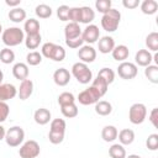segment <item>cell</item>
Segmentation results:
<instances>
[{"instance_id": "obj_1", "label": "cell", "mask_w": 158, "mask_h": 158, "mask_svg": "<svg viewBox=\"0 0 158 158\" xmlns=\"http://www.w3.org/2000/svg\"><path fill=\"white\" fill-rule=\"evenodd\" d=\"M1 40L4 42L5 46L10 47H15L21 44L25 41V32L23 30H21L20 27H9L6 30L2 31L1 33Z\"/></svg>"}, {"instance_id": "obj_2", "label": "cell", "mask_w": 158, "mask_h": 158, "mask_svg": "<svg viewBox=\"0 0 158 158\" xmlns=\"http://www.w3.org/2000/svg\"><path fill=\"white\" fill-rule=\"evenodd\" d=\"M41 54L42 57H46L54 62H62L65 58V49L62 46L56 44L53 42H46L42 44Z\"/></svg>"}, {"instance_id": "obj_3", "label": "cell", "mask_w": 158, "mask_h": 158, "mask_svg": "<svg viewBox=\"0 0 158 158\" xmlns=\"http://www.w3.org/2000/svg\"><path fill=\"white\" fill-rule=\"evenodd\" d=\"M121 21V12L116 9H110L101 17V27L106 32H115Z\"/></svg>"}, {"instance_id": "obj_4", "label": "cell", "mask_w": 158, "mask_h": 158, "mask_svg": "<svg viewBox=\"0 0 158 158\" xmlns=\"http://www.w3.org/2000/svg\"><path fill=\"white\" fill-rule=\"evenodd\" d=\"M72 75L78 80L80 84H88L93 79V72L89 69L88 64L77 62L72 67Z\"/></svg>"}, {"instance_id": "obj_5", "label": "cell", "mask_w": 158, "mask_h": 158, "mask_svg": "<svg viewBox=\"0 0 158 158\" xmlns=\"http://www.w3.org/2000/svg\"><path fill=\"white\" fill-rule=\"evenodd\" d=\"M146 117H147V107L144 104L136 102V104L131 105V107L128 110V120L131 123L141 125L142 122H144Z\"/></svg>"}, {"instance_id": "obj_6", "label": "cell", "mask_w": 158, "mask_h": 158, "mask_svg": "<svg viewBox=\"0 0 158 158\" xmlns=\"http://www.w3.org/2000/svg\"><path fill=\"white\" fill-rule=\"evenodd\" d=\"M25 138V131L20 126H12L10 127L5 133V142L10 147H19Z\"/></svg>"}, {"instance_id": "obj_7", "label": "cell", "mask_w": 158, "mask_h": 158, "mask_svg": "<svg viewBox=\"0 0 158 158\" xmlns=\"http://www.w3.org/2000/svg\"><path fill=\"white\" fill-rule=\"evenodd\" d=\"M41 153L40 144L35 139L26 141L19 149V154L21 158H37Z\"/></svg>"}, {"instance_id": "obj_8", "label": "cell", "mask_w": 158, "mask_h": 158, "mask_svg": "<svg viewBox=\"0 0 158 158\" xmlns=\"http://www.w3.org/2000/svg\"><path fill=\"white\" fill-rule=\"evenodd\" d=\"M117 74L125 80H131L138 74V68L132 62H121L117 67Z\"/></svg>"}, {"instance_id": "obj_9", "label": "cell", "mask_w": 158, "mask_h": 158, "mask_svg": "<svg viewBox=\"0 0 158 158\" xmlns=\"http://www.w3.org/2000/svg\"><path fill=\"white\" fill-rule=\"evenodd\" d=\"M99 99H101L100 94L91 85L89 88H86L85 90H83L81 93H79V95H78V101L81 105H93V104H96L99 101Z\"/></svg>"}, {"instance_id": "obj_10", "label": "cell", "mask_w": 158, "mask_h": 158, "mask_svg": "<svg viewBox=\"0 0 158 158\" xmlns=\"http://www.w3.org/2000/svg\"><path fill=\"white\" fill-rule=\"evenodd\" d=\"M81 38L88 44H93V43L98 42V40L100 38V30H99V27L96 25H93V23L86 25L84 31H81Z\"/></svg>"}, {"instance_id": "obj_11", "label": "cell", "mask_w": 158, "mask_h": 158, "mask_svg": "<svg viewBox=\"0 0 158 158\" xmlns=\"http://www.w3.org/2000/svg\"><path fill=\"white\" fill-rule=\"evenodd\" d=\"M78 57L81 63H93L96 59V49L90 44H83L78 51Z\"/></svg>"}, {"instance_id": "obj_12", "label": "cell", "mask_w": 158, "mask_h": 158, "mask_svg": "<svg viewBox=\"0 0 158 158\" xmlns=\"http://www.w3.org/2000/svg\"><path fill=\"white\" fill-rule=\"evenodd\" d=\"M17 95V89L14 84L5 83L0 85V101L6 102L10 99H14Z\"/></svg>"}, {"instance_id": "obj_13", "label": "cell", "mask_w": 158, "mask_h": 158, "mask_svg": "<svg viewBox=\"0 0 158 158\" xmlns=\"http://www.w3.org/2000/svg\"><path fill=\"white\" fill-rule=\"evenodd\" d=\"M152 60H153V56L148 49H138V52L135 56L136 65H139V67L146 68L152 64Z\"/></svg>"}, {"instance_id": "obj_14", "label": "cell", "mask_w": 158, "mask_h": 158, "mask_svg": "<svg viewBox=\"0 0 158 158\" xmlns=\"http://www.w3.org/2000/svg\"><path fill=\"white\" fill-rule=\"evenodd\" d=\"M70 77L72 74L65 68H58L53 73V80L58 86H65L70 81Z\"/></svg>"}, {"instance_id": "obj_15", "label": "cell", "mask_w": 158, "mask_h": 158, "mask_svg": "<svg viewBox=\"0 0 158 158\" xmlns=\"http://www.w3.org/2000/svg\"><path fill=\"white\" fill-rule=\"evenodd\" d=\"M33 93V81L31 79H25L21 81L20 88L17 89V95L20 100H27Z\"/></svg>"}, {"instance_id": "obj_16", "label": "cell", "mask_w": 158, "mask_h": 158, "mask_svg": "<svg viewBox=\"0 0 158 158\" xmlns=\"http://www.w3.org/2000/svg\"><path fill=\"white\" fill-rule=\"evenodd\" d=\"M98 48H99V52L102 53V54L111 53L112 49L115 48V41H114V38L111 36H104V37L99 38Z\"/></svg>"}, {"instance_id": "obj_17", "label": "cell", "mask_w": 158, "mask_h": 158, "mask_svg": "<svg viewBox=\"0 0 158 158\" xmlns=\"http://www.w3.org/2000/svg\"><path fill=\"white\" fill-rule=\"evenodd\" d=\"M28 65L26 63H22V62H19L16 63L14 67H12V75L15 77V79L17 80H25V79H28Z\"/></svg>"}, {"instance_id": "obj_18", "label": "cell", "mask_w": 158, "mask_h": 158, "mask_svg": "<svg viewBox=\"0 0 158 158\" xmlns=\"http://www.w3.org/2000/svg\"><path fill=\"white\" fill-rule=\"evenodd\" d=\"M33 120L37 125H47L51 121V111L46 107H40L33 114Z\"/></svg>"}, {"instance_id": "obj_19", "label": "cell", "mask_w": 158, "mask_h": 158, "mask_svg": "<svg viewBox=\"0 0 158 158\" xmlns=\"http://www.w3.org/2000/svg\"><path fill=\"white\" fill-rule=\"evenodd\" d=\"M80 36H81V28H80L79 23L69 22V23L65 25V27H64V37H65V40L78 38Z\"/></svg>"}, {"instance_id": "obj_20", "label": "cell", "mask_w": 158, "mask_h": 158, "mask_svg": "<svg viewBox=\"0 0 158 158\" xmlns=\"http://www.w3.org/2000/svg\"><path fill=\"white\" fill-rule=\"evenodd\" d=\"M111 54H112V58L115 60H117V62H126V59L130 56V49L125 44H118V46H115V48L112 49Z\"/></svg>"}, {"instance_id": "obj_21", "label": "cell", "mask_w": 158, "mask_h": 158, "mask_svg": "<svg viewBox=\"0 0 158 158\" xmlns=\"http://www.w3.org/2000/svg\"><path fill=\"white\" fill-rule=\"evenodd\" d=\"M117 137H118L120 144H122V146H130L135 141V132L131 128H123V130H121L118 132Z\"/></svg>"}, {"instance_id": "obj_22", "label": "cell", "mask_w": 158, "mask_h": 158, "mask_svg": "<svg viewBox=\"0 0 158 158\" xmlns=\"http://www.w3.org/2000/svg\"><path fill=\"white\" fill-rule=\"evenodd\" d=\"M117 135H118V131L115 126L112 125H107L102 128L101 131V138L105 141V142H114L116 138H117Z\"/></svg>"}, {"instance_id": "obj_23", "label": "cell", "mask_w": 158, "mask_h": 158, "mask_svg": "<svg viewBox=\"0 0 158 158\" xmlns=\"http://www.w3.org/2000/svg\"><path fill=\"white\" fill-rule=\"evenodd\" d=\"M95 112L100 116H107L112 112V105L111 102L106 100H99L95 104Z\"/></svg>"}, {"instance_id": "obj_24", "label": "cell", "mask_w": 158, "mask_h": 158, "mask_svg": "<svg viewBox=\"0 0 158 158\" xmlns=\"http://www.w3.org/2000/svg\"><path fill=\"white\" fill-rule=\"evenodd\" d=\"M40 22L36 19H28L25 21L23 25V32H26V35H37L40 33Z\"/></svg>"}, {"instance_id": "obj_25", "label": "cell", "mask_w": 158, "mask_h": 158, "mask_svg": "<svg viewBox=\"0 0 158 158\" xmlns=\"http://www.w3.org/2000/svg\"><path fill=\"white\" fill-rule=\"evenodd\" d=\"M139 6H141V11L144 15H153L158 10V2L156 0H144L139 4Z\"/></svg>"}, {"instance_id": "obj_26", "label": "cell", "mask_w": 158, "mask_h": 158, "mask_svg": "<svg viewBox=\"0 0 158 158\" xmlns=\"http://www.w3.org/2000/svg\"><path fill=\"white\" fill-rule=\"evenodd\" d=\"M26 16H27V14L22 7H15L9 11V19L15 23L22 22L23 20H26Z\"/></svg>"}, {"instance_id": "obj_27", "label": "cell", "mask_w": 158, "mask_h": 158, "mask_svg": "<svg viewBox=\"0 0 158 158\" xmlns=\"http://www.w3.org/2000/svg\"><path fill=\"white\" fill-rule=\"evenodd\" d=\"M41 41H42L41 33H37V35H26L23 42H25L26 48H28V49H36V48H38Z\"/></svg>"}, {"instance_id": "obj_28", "label": "cell", "mask_w": 158, "mask_h": 158, "mask_svg": "<svg viewBox=\"0 0 158 158\" xmlns=\"http://www.w3.org/2000/svg\"><path fill=\"white\" fill-rule=\"evenodd\" d=\"M91 86L100 94V96L102 98L106 93H107V88H109V84L102 79V78H100V77H98L96 75V78L93 80V83H91Z\"/></svg>"}, {"instance_id": "obj_29", "label": "cell", "mask_w": 158, "mask_h": 158, "mask_svg": "<svg viewBox=\"0 0 158 158\" xmlns=\"http://www.w3.org/2000/svg\"><path fill=\"white\" fill-rule=\"evenodd\" d=\"M81 20L80 23H85V25H90V22H93V20L95 19V12L90 6H81Z\"/></svg>"}, {"instance_id": "obj_30", "label": "cell", "mask_w": 158, "mask_h": 158, "mask_svg": "<svg viewBox=\"0 0 158 158\" xmlns=\"http://www.w3.org/2000/svg\"><path fill=\"white\" fill-rule=\"evenodd\" d=\"M109 156L111 158H126V149L120 143H114L109 148Z\"/></svg>"}, {"instance_id": "obj_31", "label": "cell", "mask_w": 158, "mask_h": 158, "mask_svg": "<svg viewBox=\"0 0 158 158\" xmlns=\"http://www.w3.org/2000/svg\"><path fill=\"white\" fill-rule=\"evenodd\" d=\"M144 75L151 83L158 84V67H157V64H151V65L146 67Z\"/></svg>"}, {"instance_id": "obj_32", "label": "cell", "mask_w": 158, "mask_h": 158, "mask_svg": "<svg viewBox=\"0 0 158 158\" xmlns=\"http://www.w3.org/2000/svg\"><path fill=\"white\" fill-rule=\"evenodd\" d=\"M35 12L40 19H48L52 16V7L47 4H40L36 6Z\"/></svg>"}, {"instance_id": "obj_33", "label": "cell", "mask_w": 158, "mask_h": 158, "mask_svg": "<svg viewBox=\"0 0 158 158\" xmlns=\"http://www.w3.org/2000/svg\"><path fill=\"white\" fill-rule=\"evenodd\" d=\"M146 46L148 51L157 52L158 51V32H151L146 37Z\"/></svg>"}, {"instance_id": "obj_34", "label": "cell", "mask_w": 158, "mask_h": 158, "mask_svg": "<svg viewBox=\"0 0 158 158\" xmlns=\"http://www.w3.org/2000/svg\"><path fill=\"white\" fill-rule=\"evenodd\" d=\"M60 112L64 117L67 118H73L75 116H78V106L74 104L70 105H65V106H60Z\"/></svg>"}, {"instance_id": "obj_35", "label": "cell", "mask_w": 158, "mask_h": 158, "mask_svg": "<svg viewBox=\"0 0 158 158\" xmlns=\"http://www.w3.org/2000/svg\"><path fill=\"white\" fill-rule=\"evenodd\" d=\"M67 128V123L63 118H54L51 121V132H59V133H64Z\"/></svg>"}, {"instance_id": "obj_36", "label": "cell", "mask_w": 158, "mask_h": 158, "mask_svg": "<svg viewBox=\"0 0 158 158\" xmlns=\"http://www.w3.org/2000/svg\"><path fill=\"white\" fill-rule=\"evenodd\" d=\"M0 60L4 64H10L15 60V52L10 49L9 47H5L4 49L0 51Z\"/></svg>"}, {"instance_id": "obj_37", "label": "cell", "mask_w": 158, "mask_h": 158, "mask_svg": "<svg viewBox=\"0 0 158 158\" xmlns=\"http://www.w3.org/2000/svg\"><path fill=\"white\" fill-rule=\"evenodd\" d=\"M42 62V54L37 51H32L30 53H27L26 56V64L27 65H38Z\"/></svg>"}, {"instance_id": "obj_38", "label": "cell", "mask_w": 158, "mask_h": 158, "mask_svg": "<svg viewBox=\"0 0 158 158\" xmlns=\"http://www.w3.org/2000/svg\"><path fill=\"white\" fill-rule=\"evenodd\" d=\"M98 77L102 78L107 84H111V83H114V80H115V72H114L112 69L105 67V68H101V69L99 70Z\"/></svg>"}, {"instance_id": "obj_39", "label": "cell", "mask_w": 158, "mask_h": 158, "mask_svg": "<svg viewBox=\"0 0 158 158\" xmlns=\"http://www.w3.org/2000/svg\"><path fill=\"white\" fill-rule=\"evenodd\" d=\"M74 102H75V98L69 91H63L58 96V104H59V106H65V105H70V104H74Z\"/></svg>"}, {"instance_id": "obj_40", "label": "cell", "mask_w": 158, "mask_h": 158, "mask_svg": "<svg viewBox=\"0 0 158 158\" xmlns=\"http://www.w3.org/2000/svg\"><path fill=\"white\" fill-rule=\"evenodd\" d=\"M111 5H112L111 0H96V1H95V7H96V10H98L99 12H101L102 15L106 14V12L111 9Z\"/></svg>"}, {"instance_id": "obj_41", "label": "cell", "mask_w": 158, "mask_h": 158, "mask_svg": "<svg viewBox=\"0 0 158 158\" xmlns=\"http://www.w3.org/2000/svg\"><path fill=\"white\" fill-rule=\"evenodd\" d=\"M80 20H81V10H80V7H70L69 9L68 21L75 22V23H80Z\"/></svg>"}, {"instance_id": "obj_42", "label": "cell", "mask_w": 158, "mask_h": 158, "mask_svg": "<svg viewBox=\"0 0 158 158\" xmlns=\"http://www.w3.org/2000/svg\"><path fill=\"white\" fill-rule=\"evenodd\" d=\"M146 146L149 151H156L158 148V135L157 133L149 135L148 138L146 139Z\"/></svg>"}, {"instance_id": "obj_43", "label": "cell", "mask_w": 158, "mask_h": 158, "mask_svg": "<svg viewBox=\"0 0 158 158\" xmlns=\"http://www.w3.org/2000/svg\"><path fill=\"white\" fill-rule=\"evenodd\" d=\"M69 6L68 5H60L57 9V16L60 21H68L69 17Z\"/></svg>"}, {"instance_id": "obj_44", "label": "cell", "mask_w": 158, "mask_h": 158, "mask_svg": "<svg viewBox=\"0 0 158 158\" xmlns=\"http://www.w3.org/2000/svg\"><path fill=\"white\" fill-rule=\"evenodd\" d=\"M48 139L52 144H59L63 142L64 139V133H59V132H51L48 133Z\"/></svg>"}, {"instance_id": "obj_45", "label": "cell", "mask_w": 158, "mask_h": 158, "mask_svg": "<svg viewBox=\"0 0 158 158\" xmlns=\"http://www.w3.org/2000/svg\"><path fill=\"white\" fill-rule=\"evenodd\" d=\"M9 114H10V107H9L7 102L0 101V123L6 121Z\"/></svg>"}, {"instance_id": "obj_46", "label": "cell", "mask_w": 158, "mask_h": 158, "mask_svg": "<svg viewBox=\"0 0 158 158\" xmlns=\"http://www.w3.org/2000/svg\"><path fill=\"white\" fill-rule=\"evenodd\" d=\"M83 43H84V41H83L81 36L78 37V38H73V40H65V44H67L69 48H73V49L80 48V47L83 46Z\"/></svg>"}, {"instance_id": "obj_47", "label": "cell", "mask_w": 158, "mask_h": 158, "mask_svg": "<svg viewBox=\"0 0 158 158\" xmlns=\"http://www.w3.org/2000/svg\"><path fill=\"white\" fill-rule=\"evenodd\" d=\"M149 122L153 125V127H158V109L157 107L152 109L149 114Z\"/></svg>"}, {"instance_id": "obj_48", "label": "cell", "mask_w": 158, "mask_h": 158, "mask_svg": "<svg viewBox=\"0 0 158 158\" xmlns=\"http://www.w3.org/2000/svg\"><path fill=\"white\" fill-rule=\"evenodd\" d=\"M122 5L126 9H136L139 5V0H123L122 1Z\"/></svg>"}, {"instance_id": "obj_49", "label": "cell", "mask_w": 158, "mask_h": 158, "mask_svg": "<svg viewBox=\"0 0 158 158\" xmlns=\"http://www.w3.org/2000/svg\"><path fill=\"white\" fill-rule=\"evenodd\" d=\"M5 4L12 9L15 7H19V5L21 4V0H5Z\"/></svg>"}, {"instance_id": "obj_50", "label": "cell", "mask_w": 158, "mask_h": 158, "mask_svg": "<svg viewBox=\"0 0 158 158\" xmlns=\"http://www.w3.org/2000/svg\"><path fill=\"white\" fill-rule=\"evenodd\" d=\"M5 133H6V131H5L4 126H1V125H0V141L5 138Z\"/></svg>"}, {"instance_id": "obj_51", "label": "cell", "mask_w": 158, "mask_h": 158, "mask_svg": "<svg viewBox=\"0 0 158 158\" xmlns=\"http://www.w3.org/2000/svg\"><path fill=\"white\" fill-rule=\"evenodd\" d=\"M126 158H141V156H138V154H130L128 157L126 156Z\"/></svg>"}, {"instance_id": "obj_52", "label": "cell", "mask_w": 158, "mask_h": 158, "mask_svg": "<svg viewBox=\"0 0 158 158\" xmlns=\"http://www.w3.org/2000/svg\"><path fill=\"white\" fill-rule=\"evenodd\" d=\"M2 79H4V73H2V70L0 69V85L2 84Z\"/></svg>"}, {"instance_id": "obj_53", "label": "cell", "mask_w": 158, "mask_h": 158, "mask_svg": "<svg viewBox=\"0 0 158 158\" xmlns=\"http://www.w3.org/2000/svg\"><path fill=\"white\" fill-rule=\"evenodd\" d=\"M153 60H154L156 63H158V54H157V53L153 56Z\"/></svg>"}, {"instance_id": "obj_54", "label": "cell", "mask_w": 158, "mask_h": 158, "mask_svg": "<svg viewBox=\"0 0 158 158\" xmlns=\"http://www.w3.org/2000/svg\"><path fill=\"white\" fill-rule=\"evenodd\" d=\"M0 33H2V26H1V23H0Z\"/></svg>"}]
</instances>
